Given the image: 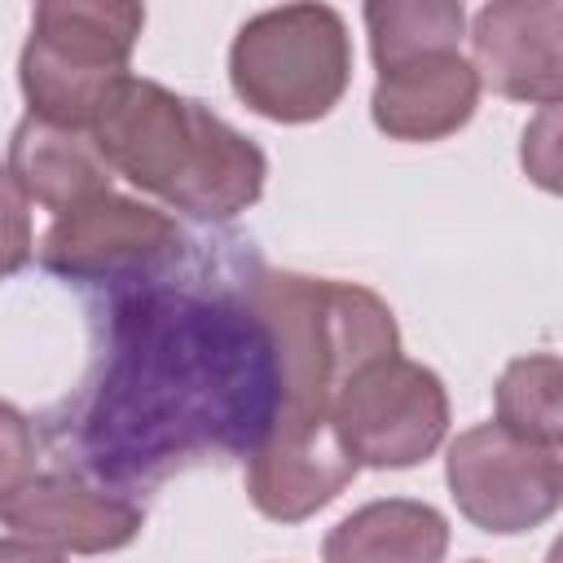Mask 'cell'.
Masks as SVG:
<instances>
[{"mask_svg":"<svg viewBox=\"0 0 563 563\" xmlns=\"http://www.w3.org/2000/svg\"><path fill=\"white\" fill-rule=\"evenodd\" d=\"M277 418V352L238 290H114L106 343L57 422L84 479L132 497L207 457H246Z\"/></svg>","mask_w":563,"mask_h":563,"instance_id":"6da1fadb","label":"cell"},{"mask_svg":"<svg viewBox=\"0 0 563 563\" xmlns=\"http://www.w3.org/2000/svg\"><path fill=\"white\" fill-rule=\"evenodd\" d=\"M88 136L110 172L194 220L242 216L268 180V158L251 136L202 101L141 75L119 84Z\"/></svg>","mask_w":563,"mask_h":563,"instance_id":"7a4b0ae2","label":"cell"},{"mask_svg":"<svg viewBox=\"0 0 563 563\" xmlns=\"http://www.w3.org/2000/svg\"><path fill=\"white\" fill-rule=\"evenodd\" d=\"M242 295L277 352V418L268 431H325L339 387L361 365L400 352L396 312L369 286L260 268Z\"/></svg>","mask_w":563,"mask_h":563,"instance_id":"3957f363","label":"cell"},{"mask_svg":"<svg viewBox=\"0 0 563 563\" xmlns=\"http://www.w3.org/2000/svg\"><path fill=\"white\" fill-rule=\"evenodd\" d=\"M145 9L123 0H44L18 57L26 114L88 132L119 84L132 75Z\"/></svg>","mask_w":563,"mask_h":563,"instance_id":"277c9868","label":"cell"},{"mask_svg":"<svg viewBox=\"0 0 563 563\" xmlns=\"http://www.w3.org/2000/svg\"><path fill=\"white\" fill-rule=\"evenodd\" d=\"M229 84L260 119H325L352 84L343 13L330 4H282L246 18L229 44Z\"/></svg>","mask_w":563,"mask_h":563,"instance_id":"5b68a950","label":"cell"},{"mask_svg":"<svg viewBox=\"0 0 563 563\" xmlns=\"http://www.w3.org/2000/svg\"><path fill=\"white\" fill-rule=\"evenodd\" d=\"M330 427L356 466L409 471L449 435V391L435 369L409 356L361 365L330 405Z\"/></svg>","mask_w":563,"mask_h":563,"instance_id":"8992f818","label":"cell"},{"mask_svg":"<svg viewBox=\"0 0 563 563\" xmlns=\"http://www.w3.org/2000/svg\"><path fill=\"white\" fill-rule=\"evenodd\" d=\"M40 268L79 286H150L185 255L180 224L136 198L101 194L66 216H53L40 246Z\"/></svg>","mask_w":563,"mask_h":563,"instance_id":"52a82bcc","label":"cell"},{"mask_svg":"<svg viewBox=\"0 0 563 563\" xmlns=\"http://www.w3.org/2000/svg\"><path fill=\"white\" fill-rule=\"evenodd\" d=\"M444 484L479 532L515 537L541 528L563 501V457L497 422L462 431L444 453Z\"/></svg>","mask_w":563,"mask_h":563,"instance_id":"ba28073f","label":"cell"},{"mask_svg":"<svg viewBox=\"0 0 563 563\" xmlns=\"http://www.w3.org/2000/svg\"><path fill=\"white\" fill-rule=\"evenodd\" d=\"M0 528L57 554H110L141 537L145 510L84 475L40 471L0 493Z\"/></svg>","mask_w":563,"mask_h":563,"instance_id":"9c48e42d","label":"cell"},{"mask_svg":"<svg viewBox=\"0 0 563 563\" xmlns=\"http://www.w3.org/2000/svg\"><path fill=\"white\" fill-rule=\"evenodd\" d=\"M471 70L506 101L559 106L563 92V4L497 0L471 22Z\"/></svg>","mask_w":563,"mask_h":563,"instance_id":"30bf717a","label":"cell"},{"mask_svg":"<svg viewBox=\"0 0 563 563\" xmlns=\"http://www.w3.org/2000/svg\"><path fill=\"white\" fill-rule=\"evenodd\" d=\"M369 119L391 141H444L471 123L479 106V79L462 48L431 44L387 62H374Z\"/></svg>","mask_w":563,"mask_h":563,"instance_id":"8fae6325","label":"cell"},{"mask_svg":"<svg viewBox=\"0 0 563 563\" xmlns=\"http://www.w3.org/2000/svg\"><path fill=\"white\" fill-rule=\"evenodd\" d=\"M242 462H246V497L273 523L312 519L361 471L343 453L334 427H325V431H268Z\"/></svg>","mask_w":563,"mask_h":563,"instance_id":"7c38bea8","label":"cell"},{"mask_svg":"<svg viewBox=\"0 0 563 563\" xmlns=\"http://www.w3.org/2000/svg\"><path fill=\"white\" fill-rule=\"evenodd\" d=\"M4 172L22 189L26 202H40L53 216H66L101 194H110V167L97 154L88 132L44 123L26 114L9 136Z\"/></svg>","mask_w":563,"mask_h":563,"instance_id":"4fadbf2b","label":"cell"},{"mask_svg":"<svg viewBox=\"0 0 563 563\" xmlns=\"http://www.w3.org/2000/svg\"><path fill=\"white\" fill-rule=\"evenodd\" d=\"M449 519L413 497L365 501L321 541V563H444Z\"/></svg>","mask_w":563,"mask_h":563,"instance_id":"5bb4252c","label":"cell"},{"mask_svg":"<svg viewBox=\"0 0 563 563\" xmlns=\"http://www.w3.org/2000/svg\"><path fill=\"white\" fill-rule=\"evenodd\" d=\"M559 391H563V365H559L554 352L515 356L501 369L497 387H493L497 427H506L519 440L559 449L563 444V405H559Z\"/></svg>","mask_w":563,"mask_h":563,"instance_id":"9a60e30c","label":"cell"},{"mask_svg":"<svg viewBox=\"0 0 563 563\" xmlns=\"http://www.w3.org/2000/svg\"><path fill=\"white\" fill-rule=\"evenodd\" d=\"M466 9L457 0H374L365 4V31H369V57L387 62L413 48L453 44L462 48Z\"/></svg>","mask_w":563,"mask_h":563,"instance_id":"2e32d148","label":"cell"},{"mask_svg":"<svg viewBox=\"0 0 563 563\" xmlns=\"http://www.w3.org/2000/svg\"><path fill=\"white\" fill-rule=\"evenodd\" d=\"M35 255V229H31V202L13 185V176L0 167V282L22 273Z\"/></svg>","mask_w":563,"mask_h":563,"instance_id":"e0dca14e","label":"cell"},{"mask_svg":"<svg viewBox=\"0 0 563 563\" xmlns=\"http://www.w3.org/2000/svg\"><path fill=\"white\" fill-rule=\"evenodd\" d=\"M35 466V427L22 409L0 400V493L22 484Z\"/></svg>","mask_w":563,"mask_h":563,"instance_id":"ac0fdd59","label":"cell"},{"mask_svg":"<svg viewBox=\"0 0 563 563\" xmlns=\"http://www.w3.org/2000/svg\"><path fill=\"white\" fill-rule=\"evenodd\" d=\"M523 172L541 189H559V163H554V106L541 110V119L523 132Z\"/></svg>","mask_w":563,"mask_h":563,"instance_id":"d6986e66","label":"cell"},{"mask_svg":"<svg viewBox=\"0 0 563 563\" xmlns=\"http://www.w3.org/2000/svg\"><path fill=\"white\" fill-rule=\"evenodd\" d=\"M0 563H66V554L44 550L26 537H0Z\"/></svg>","mask_w":563,"mask_h":563,"instance_id":"ffe728a7","label":"cell"},{"mask_svg":"<svg viewBox=\"0 0 563 563\" xmlns=\"http://www.w3.org/2000/svg\"><path fill=\"white\" fill-rule=\"evenodd\" d=\"M471 563H484V559H471Z\"/></svg>","mask_w":563,"mask_h":563,"instance_id":"44dd1931","label":"cell"}]
</instances>
